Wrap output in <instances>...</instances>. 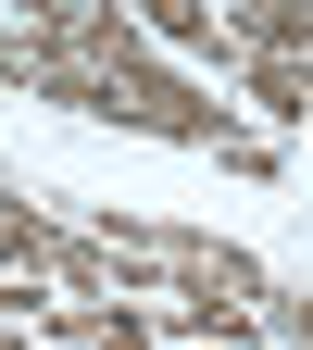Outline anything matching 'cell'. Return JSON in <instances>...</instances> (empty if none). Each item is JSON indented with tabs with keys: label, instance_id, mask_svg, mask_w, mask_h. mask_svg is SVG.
<instances>
[{
	"label": "cell",
	"instance_id": "6da1fadb",
	"mask_svg": "<svg viewBox=\"0 0 313 350\" xmlns=\"http://www.w3.org/2000/svg\"><path fill=\"white\" fill-rule=\"evenodd\" d=\"M25 25H38V75H25V100H63V113H88V125H125V138L213 150L226 175H276V138H263V125H238L213 88L163 75L138 13H113V0H51V13H25Z\"/></svg>",
	"mask_w": 313,
	"mask_h": 350
},
{
	"label": "cell",
	"instance_id": "52a82bcc",
	"mask_svg": "<svg viewBox=\"0 0 313 350\" xmlns=\"http://www.w3.org/2000/svg\"><path fill=\"white\" fill-rule=\"evenodd\" d=\"M38 313H51V288H38V275H0V338H25Z\"/></svg>",
	"mask_w": 313,
	"mask_h": 350
},
{
	"label": "cell",
	"instance_id": "5b68a950",
	"mask_svg": "<svg viewBox=\"0 0 313 350\" xmlns=\"http://www.w3.org/2000/svg\"><path fill=\"white\" fill-rule=\"evenodd\" d=\"M238 88H251L276 125H313V75H301V63H276V51H238Z\"/></svg>",
	"mask_w": 313,
	"mask_h": 350
},
{
	"label": "cell",
	"instance_id": "3957f363",
	"mask_svg": "<svg viewBox=\"0 0 313 350\" xmlns=\"http://www.w3.org/2000/svg\"><path fill=\"white\" fill-rule=\"evenodd\" d=\"M138 25L163 38V51H201L213 75H238V25L213 13V0H163V13H138Z\"/></svg>",
	"mask_w": 313,
	"mask_h": 350
},
{
	"label": "cell",
	"instance_id": "7a4b0ae2",
	"mask_svg": "<svg viewBox=\"0 0 313 350\" xmlns=\"http://www.w3.org/2000/svg\"><path fill=\"white\" fill-rule=\"evenodd\" d=\"M25 338L38 350H163V313L151 300H51Z\"/></svg>",
	"mask_w": 313,
	"mask_h": 350
},
{
	"label": "cell",
	"instance_id": "277c9868",
	"mask_svg": "<svg viewBox=\"0 0 313 350\" xmlns=\"http://www.w3.org/2000/svg\"><path fill=\"white\" fill-rule=\"evenodd\" d=\"M226 25H238V51H276V63L313 75V0H251V13H226Z\"/></svg>",
	"mask_w": 313,
	"mask_h": 350
},
{
	"label": "cell",
	"instance_id": "ba28073f",
	"mask_svg": "<svg viewBox=\"0 0 313 350\" xmlns=\"http://www.w3.org/2000/svg\"><path fill=\"white\" fill-rule=\"evenodd\" d=\"M38 75V25H0V88H25Z\"/></svg>",
	"mask_w": 313,
	"mask_h": 350
},
{
	"label": "cell",
	"instance_id": "9c48e42d",
	"mask_svg": "<svg viewBox=\"0 0 313 350\" xmlns=\"http://www.w3.org/2000/svg\"><path fill=\"white\" fill-rule=\"evenodd\" d=\"M0 350H38V338H0Z\"/></svg>",
	"mask_w": 313,
	"mask_h": 350
},
{
	"label": "cell",
	"instance_id": "8992f818",
	"mask_svg": "<svg viewBox=\"0 0 313 350\" xmlns=\"http://www.w3.org/2000/svg\"><path fill=\"white\" fill-rule=\"evenodd\" d=\"M263 338H276V350H313V288H276V300H263Z\"/></svg>",
	"mask_w": 313,
	"mask_h": 350
}]
</instances>
